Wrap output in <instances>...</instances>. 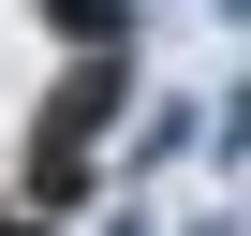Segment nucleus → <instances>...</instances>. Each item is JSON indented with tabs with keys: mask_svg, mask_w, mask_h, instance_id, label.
Wrapping results in <instances>:
<instances>
[{
	"mask_svg": "<svg viewBox=\"0 0 251 236\" xmlns=\"http://www.w3.org/2000/svg\"><path fill=\"white\" fill-rule=\"evenodd\" d=\"M236 15H251V0H236Z\"/></svg>",
	"mask_w": 251,
	"mask_h": 236,
	"instance_id": "obj_1",
	"label": "nucleus"
}]
</instances>
